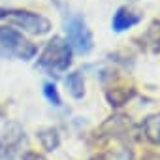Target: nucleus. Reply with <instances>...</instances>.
Masks as SVG:
<instances>
[{
  "mask_svg": "<svg viewBox=\"0 0 160 160\" xmlns=\"http://www.w3.org/2000/svg\"><path fill=\"white\" fill-rule=\"evenodd\" d=\"M0 51L4 55L17 57L19 60H30L36 55V45L28 42L19 30L0 27Z\"/></svg>",
  "mask_w": 160,
  "mask_h": 160,
  "instance_id": "20e7f679",
  "label": "nucleus"
},
{
  "mask_svg": "<svg viewBox=\"0 0 160 160\" xmlns=\"http://www.w3.org/2000/svg\"><path fill=\"white\" fill-rule=\"evenodd\" d=\"M72 47L68 42L60 36H55L53 40L47 42L45 49L38 57V66L45 68L49 72H66L72 66Z\"/></svg>",
  "mask_w": 160,
  "mask_h": 160,
  "instance_id": "f257e3e1",
  "label": "nucleus"
},
{
  "mask_svg": "<svg viewBox=\"0 0 160 160\" xmlns=\"http://www.w3.org/2000/svg\"><path fill=\"white\" fill-rule=\"evenodd\" d=\"M43 96L47 98L49 104H53V106H57V108L62 106V100H60V94H58L55 83H43Z\"/></svg>",
  "mask_w": 160,
  "mask_h": 160,
  "instance_id": "9b49d317",
  "label": "nucleus"
},
{
  "mask_svg": "<svg viewBox=\"0 0 160 160\" xmlns=\"http://www.w3.org/2000/svg\"><path fill=\"white\" fill-rule=\"evenodd\" d=\"M64 30H66V42L72 47V51H77L79 55H87L92 51V47H94L92 32L79 13H72L66 19Z\"/></svg>",
  "mask_w": 160,
  "mask_h": 160,
  "instance_id": "f03ea898",
  "label": "nucleus"
},
{
  "mask_svg": "<svg viewBox=\"0 0 160 160\" xmlns=\"http://www.w3.org/2000/svg\"><path fill=\"white\" fill-rule=\"evenodd\" d=\"M143 160H160V156H158V154H147Z\"/></svg>",
  "mask_w": 160,
  "mask_h": 160,
  "instance_id": "ddd939ff",
  "label": "nucleus"
},
{
  "mask_svg": "<svg viewBox=\"0 0 160 160\" xmlns=\"http://www.w3.org/2000/svg\"><path fill=\"white\" fill-rule=\"evenodd\" d=\"M132 96H134V89H126V87L108 91V100H109L111 106H122V104H126Z\"/></svg>",
  "mask_w": 160,
  "mask_h": 160,
  "instance_id": "9d476101",
  "label": "nucleus"
},
{
  "mask_svg": "<svg viewBox=\"0 0 160 160\" xmlns=\"http://www.w3.org/2000/svg\"><path fill=\"white\" fill-rule=\"evenodd\" d=\"M141 21V15L128 10V8H119L115 13H113V19H111V28L113 32H124L132 27H136L138 23Z\"/></svg>",
  "mask_w": 160,
  "mask_h": 160,
  "instance_id": "423d86ee",
  "label": "nucleus"
},
{
  "mask_svg": "<svg viewBox=\"0 0 160 160\" xmlns=\"http://www.w3.org/2000/svg\"><path fill=\"white\" fill-rule=\"evenodd\" d=\"M66 87L68 92L75 98V100H81L85 96V77L81 72H72L66 77Z\"/></svg>",
  "mask_w": 160,
  "mask_h": 160,
  "instance_id": "1a4fd4ad",
  "label": "nucleus"
},
{
  "mask_svg": "<svg viewBox=\"0 0 160 160\" xmlns=\"http://www.w3.org/2000/svg\"><path fill=\"white\" fill-rule=\"evenodd\" d=\"M94 160H104V158H94Z\"/></svg>",
  "mask_w": 160,
  "mask_h": 160,
  "instance_id": "4468645a",
  "label": "nucleus"
},
{
  "mask_svg": "<svg viewBox=\"0 0 160 160\" xmlns=\"http://www.w3.org/2000/svg\"><path fill=\"white\" fill-rule=\"evenodd\" d=\"M0 19H10L12 23H15L17 27H21L23 30H27L28 34L34 36H45L51 32V21L47 17H43L42 13H34L28 10H6L0 8Z\"/></svg>",
  "mask_w": 160,
  "mask_h": 160,
  "instance_id": "7ed1b4c3",
  "label": "nucleus"
},
{
  "mask_svg": "<svg viewBox=\"0 0 160 160\" xmlns=\"http://www.w3.org/2000/svg\"><path fill=\"white\" fill-rule=\"evenodd\" d=\"M27 141L25 128L19 122H8L0 130V160H13Z\"/></svg>",
  "mask_w": 160,
  "mask_h": 160,
  "instance_id": "39448f33",
  "label": "nucleus"
},
{
  "mask_svg": "<svg viewBox=\"0 0 160 160\" xmlns=\"http://www.w3.org/2000/svg\"><path fill=\"white\" fill-rule=\"evenodd\" d=\"M36 136H38L42 147H43L47 152L57 151L58 145H60V134H58V130H57L55 126H43V128H40V130L36 132Z\"/></svg>",
  "mask_w": 160,
  "mask_h": 160,
  "instance_id": "0eeeda50",
  "label": "nucleus"
},
{
  "mask_svg": "<svg viewBox=\"0 0 160 160\" xmlns=\"http://www.w3.org/2000/svg\"><path fill=\"white\" fill-rule=\"evenodd\" d=\"M141 130H143V136L151 143L160 145V113L145 117L143 122H141Z\"/></svg>",
  "mask_w": 160,
  "mask_h": 160,
  "instance_id": "6e6552de",
  "label": "nucleus"
},
{
  "mask_svg": "<svg viewBox=\"0 0 160 160\" xmlns=\"http://www.w3.org/2000/svg\"><path fill=\"white\" fill-rule=\"evenodd\" d=\"M23 160H45L42 154H38V152H32V151H28V152H25L23 154Z\"/></svg>",
  "mask_w": 160,
  "mask_h": 160,
  "instance_id": "f8f14e48",
  "label": "nucleus"
}]
</instances>
